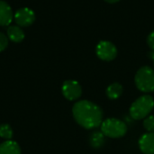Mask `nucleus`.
Returning a JSON list of instances; mask_svg holds the SVG:
<instances>
[{
    "label": "nucleus",
    "instance_id": "obj_1",
    "mask_svg": "<svg viewBox=\"0 0 154 154\" xmlns=\"http://www.w3.org/2000/svg\"><path fill=\"white\" fill-rule=\"evenodd\" d=\"M73 117L85 129H96L103 122V111L97 104L88 100H80L72 107Z\"/></svg>",
    "mask_w": 154,
    "mask_h": 154
},
{
    "label": "nucleus",
    "instance_id": "obj_2",
    "mask_svg": "<svg viewBox=\"0 0 154 154\" xmlns=\"http://www.w3.org/2000/svg\"><path fill=\"white\" fill-rule=\"evenodd\" d=\"M154 107V99L150 95L138 97L130 107V116L135 120H141L149 116Z\"/></svg>",
    "mask_w": 154,
    "mask_h": 154
},
{
    "label": "nucleus",
    "instance_id": "obj_3",
    "mask_svg": "<svg viewBox=\"0 0 154 154\" xmlns=\"http://www.w3.org/2000/svg\"><path fill=\"white\" fill-rule=\"evenodd\" d=\"M101 132L109 138H121L125 135L127 126L125 123L117 118H108L102 122Z\"/></svg>",
    "mask_w": 154,
    "mask_h": 154
},
{
    "label": "nucleus",
    "instance_id": "obj_4",
    "mask_svg": "<svg viewBox=\"0 0 154 154\" xmlns=\"http://www.w3.org/2000/svg\"><path fill=\"white\" fill-rule=\"evenodd\" d=\"M137 88L144 93L154 91V69L149 66L142 67L134 78Z\"/></svg>",
    "mask_w": 154,
    "mask_h": 154
},
{
    "label": "nucleus",
    "instance_id": "obj_5",
    "mask_svg": "<svg viewBox=\"0 0 154 154\" xmlns=\"http://www.w3.org/2000/svg\"><path fill=\"white\" fill-rule=\"evenodd\" d=\"M97 57L105 61H111L117 56V49L114 43L108 41H101L96 48Z\"/></svg>",
    "mask_w": 154,
    "mask_h": 154
},
{
    "label": "nucleus",
    "instance_id": "obj_6",
    "mask_svg": "<svg viewBox=\"0 0 154 154\" xmlns=\"http://www.w3.org/2000/svg\"><path fill=\"white\" fill-rule=\"evenodd\" d=\"M14 20L18 26L28 27L34 23L35 13L28 7H22L14 13Z\"/></svg>",
    "mask_w": 154,
    "mask_h": 154
},
{
    "label": "nucleus",
    "instance_id": "obj_7",
    "mask_svg": "<svg viewBox=\"0 0 154 154\" xmlns=\"http://www.w3.org/2000/svg\"><path fill=\"white\" fill-rule=\"evenodd\" d=\"M61 91L65 98L69 101L77 100L82 94V88L76 80H66L61 87Z\"/></svg>",
    "mask_w": 154,
    "mask_h": 154
},
{
    "label": "nucleus",
    "instance_id": "obj_8",
    "mask_svg": "<svg viewBox=\"0 0 154 154\" xmlns=\"http://www.w3.org/2000/svg\"><path fill=\"white\" fill-rule=\"evenodd\" d=\"M139 147L144 154H154V133H146L139 140Z\"/></svg>",
    "mask_w": 154,
    "mask_h": 154
},
{
    "label": "nucleus",
    "instance_id": "obj_9",
    "mask_svg": "<svg viewBox=\"0 0 154 154\" xmlns=\"http://www.w3.org/2000/svg\"><path fill=\"white\" fill-rule=\"evenodd\" d=\"M13 19L14 14L9 4L0 0V26H8Z\"/></svg>",
    "mask_w": 154,
    "mask_h": 154
},
{
    "label": "nucleus",
    "instance_id": "obj_10",
    "mask_svg": "<svg viewBox=\"0 0 154 154\" xmlns=\"http://www.w3.org/2000/svg\"><path fill=\"white\" fill-rule=\"evenodd\" d=\"M7 38L14 42H22L24 39V32L18 25H11L7 28L6 32Z\"/></svg>",
    "mask_w": 154,
    "mask_h": 154
},
{
    "label": "nucleus",
    "instance_id": "obj_11",
    "mask_svg": "<svg viewBox=\"0 0 154 154\" xmlns=\"http://www.w3.org/2000/svg\"><path fill=\"white\" fill-rule=\"evenodd\" d=\"M19 144L13 140H6L0 144V154H21Z\"/></svg>",
    "mask_w": 154,
    "mask_h": 154
},
{
    "label": "nucleus",
    "instance_id": "obj_12",
    "mask_svg": "<svg viewBox=\"0 0 154 154\" xmlns=\"http://www.w3.org/2000/svg\"><path fill=\"white\" fill-rule=\"evenodd\" d=\"M122 93H123V86L118 82H115L109 85L106 88V96L111 100L119 98Z\"/></svg>",
    "mask_w": 154,
    "mask_h": 154
},
{
    "label": "nucleus",
    "instance_id": "obj_13",
    "mask_svg": "<svg viewBox=\"0 0 154 154\" xmlns=\"http://www.w3.org/2000/svg\"><path fill=\"white\" fill-rule=\"evenodd\" d=\"M105 135L101 131H95L89 137L90 145L95 149H99L105 144Z\"/></svg>",
    "mask_w": 154,
    "mask_h": 154
},
{
    "label": "nucleus",
    "instance_id": "obj_14",
    "mask_svg": "<svg viewBox=\"0 0 154 154\" xmlns=\"http://www.w3.org/2000/svg\"><path fill=\"white\" fill-rule=\"evenodd\" d=\"M14 135V132L12 127L7 125V124H4L0 125V137L5 140H11L13 138Z\"/></svg>",
    "mask_w": 154,
    "mask_h": 154
},
{
    "label": "nucleus",
    "instance_id": "obj_15",
    "mask_svg": "<svg viewBox=\"0 0 154 154\" xmlns=\"http://www.w3.org/2000/svg\"><path fill=\"white\" fill-rule=\"evenodd\" d=\"M143 126L146 131L149 133H153L154 132V116H149L144 118L143 121Z\"/></svg>",
    "mask_w": 154,
    "mask_h": 154
},
{
    "label": "nucleus",
    "instance_id": "obj_16",
    "mask_svg": "<svg viewBox=\"0 0 154 154\" xmlns=\"http://www.w3.org/2000/svg\"><path fill=\"white\" fill-rule=\"evenodd\" d=\"M8 46V38L5 34L0 32V52L5 51Z\"/></svg>",
    "mask_w": 154,
    "mask_h": 154
},
{
    "label": "nucleus",
    "instance_id": "obj_17",
    "mask_svg": "<svg viewBox=\"0 0 154 154\" xmlns=\"http://www.w3.org/2000/svg\"><path fill=\"white\" fill-rule=\"evenodd\" d=\"M147 43H148L149 47H150L152 51H154V31L152 32H151L150 35L148 36Z\"/></svg>",
    "mask_w": 154,
    "mask_h": 154
},
{
    "label": "nucleus",
    "instance_id": "obj_18",
    "mask_svg": "<svg viewBox=\"0 0 154 154\" xmlns=\"http://www.w3.org/2000/svg\"><path fill=\"white\" fill-rule=\"evenodd\" d=\"M106 2H107V3H110V4H115V3H117V2H119L120 0H105Z\"/></svg>",
    "mask_w": 154,
    "mask_h": 154
},
{
    "label": "nucleus",
    "instance_id": "obj_19",
    "mask_svg": "<svg viewBox=\"0 0 154 154\" xmlns=\"http://www.w3.org/2000/svg\"><path fill=\"white\" fill-rule=\"evenodd\" d=\"M151 58L152 59V60H153V64H154V51L151 52Z\"/></svg>",
    "mask_w": 154,
    "mask_h": 154
}]
</instances>
